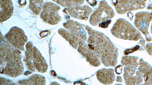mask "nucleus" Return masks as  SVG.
<instances>
[{"label": "nucleus", "instance_id": "1", "mask_svg": "<svg viewBox=\"0 0 152 85\" xmlns=\"http://www.w3.org/2000/svg\"><path fill=\"white\" fill-rule=\"evenodd\" d=\"M89 37L88 45L100 58L105 67H115L117 63L118 52L117 48L107 36L103 33L86 26Z\"/></svg>", "mask_w": 152, "mask_h": 85}, {"label": "nucleus", "instance_id": "2", "mask_svg": "<svg viewBox=\"0 0 152 85\" xmlns=\"http://www.w3.org/2000/svg\"><path fill=\"white\" fill-rule=\"evenodd\" d=\"M21 52L12 46L1 34L0 65L1 73L11 77H17L23 73V65Z\"/></svg>", "mask_w": 152, "mask_h": 85}, {"label": "nucleus", "instance_id": "3", "mask_svg": "<svg viewBox=\"0 0 152 85\" xmlns=\"http://www.w3.org/2000/svg\"><path fill=\"white\" fill-rule=\"evenodd\" d=\"M111 33L115 37L124 40H138L141 35L132 24L123 19H119L113 27Z\"/></svg>", "mask_w": 152, "mask_h": 85}, {"label": "nucleus", "instance_id": "4", "mask_svg": "<svg viewBox=\"0 0 152 85\" xmlns=\"http://www.w3.org/2000/svg\"><path fill=\"white\" fill-rule=\"evenodd\" d=\"M115 16L113 9L106 1H100L98 7L92 13L89 19L91 25L96 26L100 23L108 21Z\"/></svg>", "mask_w": 152, "mask_h": 85}, {"label": "nucleus", "instance_id": "5", "mask_svg": "<svg viewBox=\"0 0 152 85\" xmlns=\"http://www.w3.org/2000/svg\"><path fill=\"white\" fill-rule=\"evenodd\" d=\"M5 38L8 42L16 49L24 51V45L28 41V38L21 28L13 27L5 35Z\"/></svg>", "mask_w": 152, "mask_h": 85}, {"label": "nucleus", "instance_id": "6", "mask_svg": "<svg viewBox=\"0 0 152 85\" xmlns=\"http://www.w3.org/2000/svg\"><path fill=\"white\" fill-rule=\"evenodd\" d=\"M61 8L58 5L51 2L45 4L43 11L41 13L40 18L44 22L50 25H55L61 21L58 12Z\"/></svg>", "mask_w": 152, "mask_h": 85}, {"label": "nucleus", "instance_id": "7", "mask_svg": "<svg viewBox=\"0 0 152 85\" xmlns=\"http://www.w3.org/2000/svg\"><path fill=\"white\" fill-rule=\"evenodd\" d=\"M152 19V13L141 12L135 14L134 21L135 26L146 36V41L148 42H150L152 40L148 32L149 27Z\"/></svg>", "mask_w": 152, "mask_h": 85}, {"label": "nucleus", "instance_id": "8", "mask_svg": "<svg viewBox=\"0 0 152 85\" xmlns=\"http://www.w3.org/2000/svg\"><path fill=\"white\" fill-rule=\"evenodd\" d=\"M146 3L142 0H118L115 9L119 14H124L127 12L142 9Z\"/></svg>", "mask_w": 152, "mask_h": 85}, {"label": "nucleus", "instance_id": "9", "mask_svg": "<svg viewBox=\"0 0 152 85\" xmlns=\"http://www.w3.org/2000/svg\"><path fill=\"white\" fill-rule=\"evenodd\" d=\"M143 74L139 70L132 66L125 67L124 78L127 85L140 84L143 82Z\"/></svg>", "mask_w": 152, "mask_h": 85}, {"label": "nucleus", "instance_id": "10", "mask_svg": "<svg viewBox=\"0 0 152 85\" xmlns=\"http://www.w3.org/2000/svg\"><path fill=\"white\" fill-rule=\"evenodd\" d=\"M78 51L86 59L87 61L94 67L100 66L101 63L99 57L94 51L89 48L85 41H80L79 43Z\"/></svg>", "mask_w": 152, "mask_h": 85}, {"label": "nucleus", "instance_id": "11", "mask_svg": "<svg viewBox=\"0 0 152 85\" xmlns=\"http://www.w3.org/2000/svg\"><path fill=\"white\" fill-rule=\"evenodd\" d=\"M63 26L76 35L82 41L87 40V35L84 30L85 25L72 20H69L63 24Z\"/></svg>", "mask_w": 152, "mask_h": 85}, {"label": "nucleus", "instance_id": "12", "mask_svg": "<svg viewBox=\"0 0 152 85\" xmlns=\"http://www.w3.org/2000/svg\"><path fill=\"white\" fill-rule=\"evenodd\" d=\"M66 9L71 17L80 20H87L92 12L91 8L87 5L83 6L75 5Z\"/></svg>", "mask_w": 152, "mask_h": 85}, {"label": "nucleus", "instance_id": "13", "mask_svg": "<svg viewBox=\"0 0 152 85\" xmlns=\"http://www.w3.org/2000/svg\"><path fill=\"white\" fill-rule=\"evenodd\" d=\"M32 63L39 72L44 73L47 71L48 65L46 61L39 50L35 47H33Z\"/></svg>", "mask_w": 152, "mask_h": 85}, {"label": "nucleus", "instance_id": "14", "mask_svg": "<svg viewBox=\"0 0 152 85\" xmlns=\"http://www.w3.org/2000/svg\"><path fill=\"white\" fill-rule=\"evenodd\" d=\"M98 80L104 84H112L115 80V76L113 69L103 68L96 73Z\"/></svg>", "mask_w": 152, "mask_h": 85}, {"label": "nucleus", "instance_id": "15", "mask_svg": "<svg viewBox=\"0 0 152 85\" xmlns=\"http://www.w3.org/2000/svg\"><path fill=\"white\" fill-rule=\"evenodd\" d=\"M13 3L11 0H1L0 21L1 22L6 21L13 15Z\"/></svg>", "mask_w": 152, "mask_h": 85}, {"label": "nucleus", "instance_id": "16", "mask_svg": "<svg viewBox=\"0 0 152 85\" xmlns=\"http://www.w3.org/2000/svg\"><path fill=\"white\" fill-rule=\"evenodd\" d=\"M138 70L143 74L146 85H152V67L141 59L139 62Z\"/></svg>", "mask_w": 152, "mask_h": 85}, {"label": "nucleus", "instance_id": "17", "mask_svg": "<svg viewBox=\"0 0 152 85\" xmlns=\"http://www.w3.org/2000/svg\"><path fill=\"white\" fill-rule=\"evenodd\" d=\"M58 32L62 37L69 41L70 45L75 49H77L78 48L80 42L83 41L70 30L62 28L59 30Z\"/></svg>", "mask_w": 152, "mask_h": 85}, {"label": "nucleus", "instance_id": "18", "mask_svg": "<svg viewBox=\"0 0 152 85\" xmlns=\"http://www.w3.org/2000/svg\"><path fill=\"white\" fill-rule=\"evenodd\" d=\"M18 83L21 85H45L46 79L44 76L35 74L28 79L19 81Z\"/></svg>", "mask_w": 152, "mask_h": 85}, {"label": "nucleus", "instance_id": "19", "mask_svg": "<svg viewBox=\"0 0 152 85\" xmlns=\"http://www.w3.org/2000/svg\"><path fill=\"white\" fill-rule=\"evenodd\" d=\"M43 0H30L29 9L34 14H40L44 6Z\"/></svg>", "mask_w": 152, "mask_h": 85}, {"label": "nucleus", "instance_id": "20", "mask_svg": "<svg viewBox=\"0 0 152 85\" xmlns=\"http://www.w3.org/2000/svg\"><path fill=\"white\" fill-rule=\"evenodd\" d=\"M53 1L62 7L68 8L82 5L85 2L84 0H53Z\"/></svg>", "mask_w": 152, "mask_h": 85}, {"label": "nucleus", "instance_id": "21", "mask_svg": "<svg viewBox=\"0 0 152 85\" xmlns=\"http://www.w3.org/2000/svg\"><path fill=\"white\" fill-rule=\"evenodd\" d=\"M138 57L136 56H123L122 58L121 64L123 66H132L137 68L139 64L138 60Z\"/></svg>", "mask_w": 152, "mask_h": 85}, {"label": "nucleus", "instance_id": "22", "mask_svg": "<svg viewBox=\"0 0 152 85\" xmlns=\"http://www.w3.org/2000/svg\"><path fill=\"white\" fill-rule=\"evenodd\" d=\"M16 84L6 78H1V85H15Z\"/></svg>", "mask_w": 152, "mask_h": 85}, {"label": "nucleus", "instance_id": "23", "mask_svg": "<svg viewBox=\"0 0 152 85\" xmlns=\"http://www.w3.org/2000/svg\"><path fill=\"white\" fill-rule=\"evenodd\" d=\"M140 46L139 45H136L135 47L134 48H131V49H128L126 50L124 52V54L125 55H127L129 54L135 52L139 49Z\"/></svg>", "mask_w": 152, "mask_h": 85}, {"label": "nucleus", "instance_id": "24", "mask_svg": "<svg viewBox=\"0 0 152 85\" xmlns=\"http://www.w3.org/2000/svg\"><path fill=\"white\" fill-rule=\"evenodd\" d=\"M111 21H112L111 20H108V21L100 23L99 25V26L103 28H107L108 27L109 24L111 22Z\"/></svg>", "mask_w": 152, "mask_h": 85}, {"label": "nucleus", "instance_id": "25", "mask_svg": "<svg viewBox=\"0 0 152 85\" xmlns=\"http://www.w3.org/2000/svg\"><path fill=\"white\" fill-rule=\"evenodd\" d=\"M146 48L149 54L151 55H152V44H147L146 46Z\"/></svg>", "mask_w": 152, "mask_h": 85}, {"label": "nucleus", "instance_id": "26", "mask_svg": "<svg viewBox=\"0 0 152 85\" xmlns=\"http://www.w3.org/2000/svg\"><path fill=\"white\" fill-rule=\"evenodd\" d=\"M122 69H123V67H122V66L120 65L116 67L115 68V72H116V73L118 74V75H120V74H121Z\"/></svg>", "mask_w": 152, "mask_h": 85}, {"label": "nucleus", "instance_id": "27", "mask_svg": "<svg viewBox=\"0 0 152 85\" xmlns=\"http://www.w3.org/2000/svg\"><path fill=\"white\" fill-rule=\"evenodd\" d=\"M86 2L89 5L94 6L97 5V1L96 0H86Z\"/></svg>", "mask_w": 152, "mask_h": 85}, {"label": "nucleus", "instance_id": "28", "mask_svg": "<svg viewBox=\"0 0 152 85\" xmlns=\"http://www.w3.org/2000/svg\"><path fill=\"white\" fill-rule=\"evenodd\" d=\"M18 3L22 6H24L26 4V0H19Z\"/></svg>", "mask_w": 152, "mask_h": 85}, {"label": "nucleus", "instance_id": "29", "mask_svg": "<svg viewBox=\"0 0 152 85\" xmlns=\"http://www.w3.org/2000/svg\"><path fill=\"white\" fill-rule=\"evenodd\" d=\"M140 44H141L142 46H143L144 47H145V40H144V39L142 38V40H140Z\"/></svg>", "mask_w": 152, "mask_h": 85}, {"label": "nucleus", "instance_id": "30", "mask_svg": "<svg viewBox=\"0 0 152 85\" xmlns=\"http://www.w3.org/2000/svg\"><path fill=\"white\" fill-rule=\"evenodd\" d=\"M116 81H117L118 82H121V83L123 81L121 77L119 76H118L117 78Z\"/></svg>", "mask_w": 152, "mask_h": 85}, {"label": "nucleus", "instance_id": "31", "mask_svg": "<svg viewBox=\"0 0 152 85\" xmlns=\"http://www.w3.org/2000/svg\"><path fill=\"white\" fill-rule=\"evenodd\" d=\"M147 9H148L152 10V5L151 4L150 5H149L148 7L147 8Z\"/></svg>", "mask_w": 152, "mask_h": 85}, {"label": "nucleus", "instance_id": "32", "mask_svg": "<svg viewBox=\"0 0 152 85\" xmlns=\"http://www.w3.org/2000/svg\"><path fill=\"white\" fill-rule=\"evenodd\" d=\"M151 33L152 35V25H151Z\"/></svg>", "mask_w": 152, "mask_h": 85}]
</instances>
